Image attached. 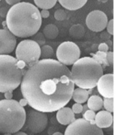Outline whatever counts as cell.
Listing matches in <instances>:
<instances>
[{"instance_id": "cell-19", "label": "cell", "mask_w": 119, "mask_h": 135, "mask_svg": "<svg viewBox=\"0 0 119 135\" xmlns=\"http://www.w3.org/2000/svg\"><path fill=\"white\" fill-rule=\"evenodd\" d=\"M69 34L72 38L75 39H79L84 36V27L80 24L74 25L69 30Z\"/></svg>"}, {"instance_id": "cell-13", "label": "cell", "mask_w": 119, "mask_h": 135, "mask_svg": "<svg viewBox=\"0 0 119 135\" xmlns=\"http://www.w3.org/2000/svg\"><path fill=\"white\" fill-rule=\"evenodd\" d=\"M94 123L96 126L100 128H108L111 127L113 123V115L111 113L107 111H99L95 113Z\"/></svg>"}, {"instance_id": "cell-10", "label": "cell", "mask_w": 119, "mask_h": 135, "mask_svg": "<svg viewBox=\"0 0 119 135\" xmlns=\"http://www.w3.org/2000/svg\"><path fill=\"white\" fill-rule=\"evenodd\" d=\"M108 18L105 13L100 10H95L88 14L86 18L87 27L92 32H100L106 28Z\"/></svg>"}, {"instance_id": "cell-34", "label": "cell", "mask_w": 119, "mask_h": 135, "mask_svg": "<svg viewBox=\"0 0 119 135\" xmlns=\"http://www.w3.org/2000/svg\"><path fill=\"white\" fill-rule=\"evenodd\" d=\"M21 0H6V3L8 4V5H10V6H13L15 4H18L19 2H20Z\"/></svg>"}, {"instance_id": "cell-29", "label": "cell", "mask_w": 119, "mask_h": 135, "mask_svg": "<svg viewBox=\"0 0 119 135\" xmlns=\"http://www.w3.org/2000/svg\"><path fill=\"white\" fill-rule=\"evenodd\" d=\"M106 59H107V61L109 65L112 66L113 64V53L112 51H108V52H107Z\"/></svg>"}, {"instance_id": "cell-23", "label": "cell", "mask_w": 119, "mask_h": 135, "mask_svg": "<svg viewBox=\"0 0 119 135\" xmlns=\"http://www.w3.org/2000/svg\"><path fill=\"white\" fill-rule=\"evenodd\" d=\"M103 107L105 110L110 113L113 112V98H104Z\"/></svg>"}, {"instance_id": "cell-32", "label": "cell", "mask_w": 119, "mask_h": 135, "mask_svg": "<svg viewBox=\"0 0 119 135\" xmlns=\"http://www.w3.org/2000/svg\"><path fill=\"white\" fill-rule=\"evenodd\" d=\"M4 95L6 99H12L13 95V91H7L4 93Z\"/></svg>"}, {"instance_id": "cell-8", "label": "cell", "mask_w": 119, "mask_h": 135, "mask_svg": "<svg viewBox=\"0 0 119 135\" xmlns=\"http://www.w3.org/2000/svg\"><path fill=\"white\" fill-rule=\"evenodd\" d=\"M63 135H104V133L95 123L79 118L68 125Z\"/></svg>"}, {"instance_id": "cell-1", "label": "cell", "mask_w": 119, "mask_h": 135, "mask_svg": "<svg viewBox=\"0 0 119 135\" xmlns=\"http://www.w3.org/2000/svg\"><path fill=\"white\" fill-rule=\"evenodd\" d=\"M75 83L71 70L54 59L39 60L26 69L20 90L31 108L52 113L72 99Z\"/></svg>"}, {"instance_id": "cell-33", "label": "cell", "mask_w": 119, "mask_h": 135, "mask_svg": "<svg viewBox=\"0 0 119 135\" xmlns=\"http://www.w3.org/2000/svg\"><path fill=\"white\" fill-rule=\"evenodd\" d=\"M18 103L20 104V105L21 106V107H26V105L28 104V102H27V100H26L25 98H22L21 99H20V101L18 102Z\"/></svg>"}, {"instance_id": "cell-22", "label": "cell", "mask_w": 119, "mask_h": 135, "mask_svg": "<svg viewBox=\"0 0 119 135\" xmlns=\"http://www.w3.org/2000/svg\"><path fill=\"white\" fill-rule=\"evenodd\" d=\"M91 55L94 60H95L98 62L102 65V66H109V64L107 62V59H106L107 52H101V51H98L95 54L91 53Z\"/></svg>"}, {"instance_id": "cell-30", "label": "cell", "mask_w": 119, "mask_h": 135, "mask_svg": "<svg viewBox=\"0 0 119 135\" xmlns=\"http://www.w3.org/2000/svg\"><path fill=\"white\" fill-rule=\"evenodd\" d=\"M98 51L107 52L109 51V46L106 43H102L98 46Z\"/></svg>"}, {"instance_id": "cell-9", "label": "cell", "mask_w": 119, "mask_h": 135, "mask_svg": "<svg viewBox=\"0 0 119 135\" xmlns=\"http://www.w3.org/2000/svg\"><path fill=\"white\" fill-rule=\"evenodd\" d=\"M24 124L30 132L39 134L46 129L48 124V117L46 113L34 109H29L28 112L26 113Z\"/></svg>"}, {"instance_id": "cell-24", "label": "cell", "mask_w": 119, "mask_h": 135, "mask_svg": "<svg viewBox=\"0 0 119 135\" xmlns=\"http://www.w3.org/2000/svg\"><path fill=\"white\" fill-rule=\"evenodd\" d=\"M83 118L86 120L94 123V120L95 117V112L92 111L91 109H88L85 111L84 113H82Z\"/></svg>"}, {"instance_id": "cell-5", "label": "cell", "mask_w": 119, "mask_h": 135, "mask_svg": "<svg viewBox=\"0 0 119 135\" xmlns=\"http://www.w3.org/2000/svg\"><path fill=\"white\" fill-rule=\"evenodd\" d=\"M26 111L15 99L0 100V133L14 134L25 123Z\"/></svg>"}, {"instance_id": "cell-4", "label": "cell", "mask_w": 119, "mask_h": 135, "mask_svg": "<svg viewBox=\"0 0 119 135\" xmlns=\"http://www.w3.org/2000/svg\"><path fill=\"white\" fill-rule=\"evenodd\" d=\"M26 65L9 55H0V93L13 91L20 85Z\"/></svg>"}, {"instance_id": "cell-26", "label": "cell", "mask_w": 119, "mask_h": 135, "mask_svg": "<svg viewBox=\"0 0 119 135\" xmlns=\"http://www.w3.org/2000/svg\"><path fill=\"white\" fill-rule=\"evenodd\" d=\"M33 36H35L34 39L33 41H36L40 46H42V45L45 44V36H43V34H42V33L37 32L34 35H33Z\"/></svg>"}, {"instance_id": "cell-18", "label": "cell", "mask_w": 119, "mask_h": 135, "mask_svg": "<svg viewBox=\"0 0 119 135\" xmlns=\"http://www.w3.org/2000/svg\"><path fill=\"white\" fill-rule=\"evenodd\" d=\"M59 28L55 25L53 24L47 25L42 30V34L45 36V38L50 40L57 38L59 35Z\"/></svg>"}, {"instance_id": "cell-11", "label": "cell", "mask_w": 119, "mask_h": 135, "mask_svg": "<svg viewBox=\"0 0 119 135\" xmlns=\"http://www.w3.org/2000/svg\"><path fill=\"white\" fill-rule=\"evenodd\" d=\"M17 45L16 36L8 29L0 30V55H9Z\"/></svg>"}, {"instance_id": "cell-14", "label": "cell", "mask_w": 119, "mask_h": 135, "mask_svg": "<svg viewBox=\"0 0 119 135\" xmlns=\"http://www.w3.org/2000/svg\"><path fill=\"white\" fill-rule=\"evenodd\" d=\"M57 111V120L61 125H68L75 120V114L70 107H63Z\"/></svg>"}, {"instance_id": "cell-28", "label": "cell", "mask_w": 119, "mask_h": 135, "mask_svg": "<svg viewBox=\"0 0 119 135\" xmlns=\"http://www.w3.org/2000/svg\"><path fill=\"white\" fill-rule=\"evenodd\" d=\"M107 28V32L109 33L110 35H113V19H111V20L108 21L106 26Z\"/></svg>"}, {"instance_id": "cell-39", "label": "cell", "mask_w": 119, "mask_h": 135, "mask_svg": "<svg viewBox=\"0 0 119 135\" xmlns=\"http://www.w3.org/2000/svg\"><path fill=\"white\" fill-rule=\"evenodd\" d=\"M0 1H1V0H0Z\"/></svg>"}, {"instance_id": "cell-7", "label": "cell", "mask_w": 119, "mask_h": 135, "mask_svg": "<svg viewBox=\"0 0 119 135\" xmlns=\"http://www.w3.org/2000/svg\"><path fill=\"white\" fill-rule=\"evenodd\" d=\"M79 46L72 41H65L59 45L56 51L57 58L65 66L73 65L80 57Z\"/></svg>"}, {"instance_id": "cell-35", "label": "cell", "mask_w": 119, "mask_h": 135, "mask_svg": "<svg viewBox=\"0 0 119 135\" xmlns=\"http://www.w3.org/2000/svg\"><path fill=\"white\" fill-rule=\"evenodd\" d=\"M13 135H28L27 134H26L24 132H20V131H18L16 132H15L13 134Z\"/></svg>"}, {"instance_id": "cell-37", "label": "cell", "mask_w": 119, "mask_h": 135, "mask_svg": "<svg viewBox=\"0 0 119 135\" xmlns=\"http://www.w3.org/2000/svg\"><path fill=\"white\" fill-rule=\"evenodd\" d=\"M52 135H63L61 132H55Z\"/></svg>"}, {"instance_id": "cell-36", "label": "cell", "mask_w": 119, "mask_h": 135, "mask_svg": "<svg viewBox=\"0 0 119 135\" xmlns=\"http://www.w3.org/2000/svg\"><path fill=\"white\" fill-rule=\"evenodd\" d=\"M88 109H89V108H88V107H87V104L84 105V106H83V111L82 113H84L85 111H86V110H88Z\"/></svg>"}, {"instance_id": "cell-3", "label": "cell", "mask_w": 119, "mask_h": 135, "mask_svg": "<svg viewBox=\"0 0 119 135\" xmlns=\"http://www.w3.org/2000/svg\"><path fill=\"white\" fill-rule=\"evenodd\" d=\"M73 82L78 88L89 90L96 87L103 75V67L91 57H79L71 70Z\"/></svg>"}, {"instance_id": "cell-27", "label": "cell", "mask_w": 119, "mask_h": 135, "mask_svg": "<svg viewBox=\"0 0 119 135\" xmlns=\"http://www.w3.org/2000/svg\"><path fill=\"white\" fill-rule=\"evenodd\" d=\"M72 111L74 113V114H80L82 113L83 111V106L82 104H79V103H75L73 105L72 107Z\"/></svg>"}, {"instance_id": "cell-2", "label": "cell", "mask_w": 119, "mask_h": 135, "mask_svg": "<svg viewBox=\"0 0 119 135\" xmlns=\"http://www.w3.org/2000/svg\"><path fill=\"white\" fill-rule=\"evenodd\" d=\"M6 25L20 38H28L39 32L42 18L36 6L29 2H19L10 7L6 16Z\"/></svg>"}, {"instance_id": "cell-15", "label": "cell", "mask_w": 119, "mask_h": 135, "mask_svg": "<svg viewBox=\"0 0 119 135\" xmlns=\"http://www.w3.org/2000/svg\"><path fill=\"white\" fill-rule=\"evenodd\" d=\"M59 4L66 9L69 11H76L82 8L86 4L88 0H57Z\"/></svg>"}, {"instance_id": "cell-20", "label": "cell", "mask_w": 119, "mask_h": 135, "mask_svg": "<svg viewBox=\"0 0 119 135\" xmlns=\"http://www.w3.org/2000/svg\"><path fill=\"white\" fill-rule=\"evenodd\" d=\"M36 6L40 9H50L56 5L57 0H34Z\"/></svg>"}, {"instance_id": "cell-16", "label": "cell", "mask_w": 119, "mask_h": 135, "mask_svg": "<svg viewBox=\"0 0 119 135\" xmlns=\"http://www.w3.org/2000/svg\"><path fill=\"white\" fill-rule=\"evenodd\" d=\"M89 97V94L88 90L80 88L74 89L72 95V99H73V101L79 104H84L85 102H86Z\"/></svg>"}, {"instance_id": "cell-38", "label": "cell", "mask_w": 119, "mask_h": 135, "mask_svg": "<svg viewBox=\"0 0 119 135\" xmlns=\"http://www.w3.org/2000/svg\"><path fill=\"white\" fill-rule=\"evenodd\" d=\"M3 135H12V134H9V133H4Z\"/></svg>"}, {"instance_id": "cell-6", "label": "cell", "mask_w": 119, "mask_h": 135, "mask_svg": "<svg viewBox=\"0 0 119 135\" xmlns=\"http://www.w3.org/2000/svg\"><path fill=\"white\" fill-rule=\"evenodd\" d=\"M15 58L23 62L29 68L40 60V46L31 39L22 41L15 47Z\"/></svg>"}, {"instance_id": "cell-17", "label": "cell", "mask_w": 119, "mask_h": 135, "mask_svg": "<svg viewBox=\"0 0 119 135\" xmlns=\"http://www.w3.org/2000/svg\"><path fill=\"white\" fill-rule=\"evenodd\" d=\"M87 107L93 111H100L103 107V99L98 95H91L87 100Z\"/></svg>"}, {"instance_id": "cell-31", "label": "cell", "mask_w": 119, "mask_h": 135, "mask_svg": "<svg viewBox=\"0 0 119 135\" xmlns=\"http://www.w3.org/2000/svg\"><path fill=\"white\" fill-rule=\"evenodd\" d=\"M40 14L42 18H47L50 16V12L47 9H42V11H40Z\"/></svg>"}, {"instance_id": "cell-12", "label": "cell", "mask_w": 119, "mask_h": 135, "mask_svg": "<svg viewBox=\"0 0 119 135\" xmlns=\"http://www.w3.org/2000/svg\"><path fill=\"white\" fill-rule=\"evenodd\" d=\"M98 91L104 98H113V74H107L100 78L96 85Z\"/></svg>"}, {"instance_id": "cell-21", "label": "cell", "mask_w": 119, "mask_h": 135, "mask_svg": "<svg viewBox=\"0 0 119 135\" xmlns=\"http://www.w3.org/2000/svg\"><path fill=\"white\" fill-rule=\"evenodd\" d=\"M54 55V49L49 45L40 46V57L42 59H51Z\"/></svg>"}, {"instance_id": "cell-25", "label": "cell", "mask_w": 119, "mask_h": 135, "mask_svg": "<svg viewBox=\"0 0 119 135\" xmlns=\"http://www.w3.org/2000/svg\"><path fill=\"white\" fill-rule=\"evenodd\" d=\"M55 18L58 21H63L67 18V13L63 9H58L55 12Z\"/></svg>"}]
</instances>
